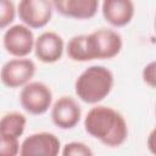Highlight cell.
Instances as JSON below:
<instances>
[{"mask_svg": "<svg viewBox=\"0 0 156 156\" xmlns=\"http://www.w3.org/2000/svg\"><path fill=\"white\" fill-rule=\"evenodd\" d=\"M88 40L94 60H111L123 48L121 34L111 28H99L89 33Z\"/></svg>", "mask_w": 156, "mask_h": 156, "instance_id": "277c9868", "label": "cell"}, {"mask_svg": "<svg viewBox=\"0 0 156 156\" xmlns=\"http://www.w3.org/2000/svg\"><path fill=\"white\" fill-rule=\"evenodd\" d=\"M20 139L10 136H0V152L4 156H16L20 154Z\"/></svg>", "mask_w": 156, "mask_h": 156, "instance_id": "e0dca14e", "label": "cell"}, {"mask_svg": "<svg viewBox=\"0 0 156 156\" xmlns=\"http://www.w3.org/2000/svg\"><path fill=\"white\" fill-rule=\"evenodd\" d=\"M66 52L67 56L74 62H88L94 60L88 40V34L72 37L66 45Z\"/></svg>", "mask_w": 156, "mask_h": 156, "instance_id": "5bb4252c", "label": "cell"}, {"mask_svg": "<svg viewBox=\"0 0 156 156\" xmlns=\"http://www.w3.org/2000/svg\"><path fill=\"white\" fill-rule=\"evenodd\" d=\"M27 118L21 112H9L1 117L0 121V136H10L20 139L26 129Z\"/></svg>", "mask_w": 156, "mask_h": 156, "instance_id": "4fadbf2b", "label": "cell"}, {"mask_svg": "<svg viewBox=\"0 0 156 156\" xmlns=\"http://www.w3.org/2000/svg\"><path fill=\"white\" fill-rule=\"evenodd\" d=\"M115 77L110 68L93 65L85 68L74 82V93L78 99L89 105H98L110 95Z\"/></svg>", "mask_w": 156, "mask_h": 156, "instance_id": "7a4b0ae2", "label": "cell"}, {"mask_svg": "<svg viewBox=\"0 0 156 156\" xmlns=\"http://www.w3.org/2000/svg\"><path fill=\"white\" fill-rule=\"evenodd\" d=\"M65 50L63 38L54 30H45L35 38L34 55L43 63H55L60 61Z\"/></svg>", "mask_w": 156, "mask_h": 156, "instance_id": "30bf717a", "label": "cell"}, {"mask_svg": "<svg viewBox=\"0 0 156 156\" xmlns=\"http://www.w3.org/2000/svg\"><path fill=\"white\" fill-rule=\"evenodd\" d=\"M35 72L37 66L33 60L27 57H15L2 65L0 78L5 87L17 89L32 82Z\"/></svg>", "mask_w": 156, "mask_h": 156, "instance_id": "8992f818", "label": "cell"}, {"mask_svg": "<svg viewBox=\"0 0 156 156\" xmlns=\"http://www.w3.org/2000/svg\"><path fill=\"white\" fill-rule=\"evenodd\" d=\"M141 78L147 87L156 89V60L144 66L141 71Z\"/></svg>", "mask_w": 156, "mask_h": 156, "instance_id": "ac0fdd59", "label": "cell"}, {"mask_svg": "<svg viewBox=\"0 0 156 156\" xmlns=\"http://www.w3.org/2000/svg\"><path fill=\"white\" fill-rule=\"evenodd\" d=\"M50 116L52 123L57 128L68 130L79 123L82 118V108L74 98L63 95L52 104Z\"/></svg>", "mask_w": 156, "mask_h": 156, "instance_id": "9c48e42d", "label": "cell"}, {"mask_svg": "<svg viewBox=\"0 0 156 156\" xmlns=\"http://www.w3.org/2000/svg\"><path fill=\"white\" fill-rule=\"evenodd\" d=\"M101 13L104 20L115 28L126 27L135 15L133 0H102Z\"/></svg>", "mask_w": 156, "mask_h": 156, "instance_id": "8fae6325", "label": "cell"}, {"mask_svg": "<svg viewBox=\"0 0 156 156\" xmlns=\"http://www.w3.org/2000/svg\"><path fill=\"white\" fill-rule=\"evenodd\" d=\"M17 15V9L12 0H0V28H9Z\"/></svg>", "mask_w": 156, "mask_h": 156, "instance_id": "9a60e30c", "label": "cell"}, {"mask_svg": "<svg viewBox=\"0 0 156 156\" xmlns=\"http://www.w3.org/2000/svg\"><path fill=\"white\" fill-rule=\"evenodd\" d=\"M61 154L63 156H93V150L82 141H69L62 146Z\"/></svg>", "mask_w": 156, "mask_h": 156, "instance_id": "2e32d148", "label": "cell"}, {"mask_svg": "<svg viewBox=\"0 0 156 156\" xmlns=\"http://www.w3.org/2000/svg\"><path fill=\"white\" fill-rule=\"evenodd\" d=\"M54 10L51 0H20L17 15L26 26L32 29H40L49 24Z\"/></svg>", "mask_w": 156, "mask_h": 156, "instance_id": "52a82bcc", "label": "cell"}, {"mask_svg": "<svg viewBox=\"0 0 156 156\" xmlns=\"http://www.w3.org/2000/svg\"><path fill=\"white\" fill-rule=\"evenodd\" d=\"M58 154H61V141L50 132L33 133L21 143L20 155L22 156H56Z\"/></svg>", "mask_w": 156, "mask_h": 156, "instance_id": "ba28073f", "label": "cell"}, {"mask_svg": "<svg viewBox=\"0 0 156 156\" xmlns=\"http://www.w3.org/2000/svg\"><path fill=\"white\" fill-rule=\"evenodd\" d=\"M85 132L107 147H118L128 139V124L122 113L117 110L95 105L83 121Z\"/></svg>", "mask_w": 156, "mask_h": 156, "instance_id": "6da1fadb", "label": "cell"}, {"mask_svg": "<svg viewBox=\"0 0 156 156\" xmlns=\"http://www.w3.org/2000/svg\"><path fill=\"white\" fill-rule=\"evenodd\" d=\"M154 27H155V32H156V15H155V21H154Z\"/></svg>", "mask_w": 156, "mask_h": 156, "instance_id": "ffe728a7", "label": "cell"}, {"mask_svg": "<svg viewBox=\"0 0 156 156\" xmlns=\"http://www.w3.org/2000/svg\"><path fill=\"white\" fill-rule=\"evenodd\" d=\"M20 104L29 115H44L52 106V91L45 83L32 80L21 88Z\"/></svg>", "mask_w": 156, "mask_h": 156, "instance_id": "3957f363", "label": "cell"}, {"mask_svg": "<svg viewBox=\"0 0 156 156\" xmlns=\"http://www.w3.org/2000/svg\"><path fill=\"white\" fill-rule=\"evenodd\" d=\"M54 9L63 17L90 20L100 7V0H51Z\"/></svg>", "mask_w": 156, "mask_h": 156, "instance_id": "7c38bea8", "label": "cell"}, {"mask_svg": "<svg viewBox=\"0 0 156 156\" xmlns=\"http://www.w3.org/2000/svg\"><path fill=\"white\" fill-rule=\"evenodd\" d=\"M146 146L152 155H156V127L149 133L146 139Z\"/></svg>", "mask_w": 156, "mask_h": 156, "instance_id": "d6986e66", "label": "cell"}, {"mask_svg": "<svg viewBox=\"0 0 156 156\" xmlns=\"http://www.w3.org/2000/svg\"><path fill=\"white\" fill-rule=\"evenodd\" d=\"M155 116H156V107H155Z\"/></svg>", "mask_w": 156, "mask_h": 156, "instance_id": "44dd1931", "label": "cell"}, {"mask_svg": "<svg viewBox=\"0 0 156 156\" xmlns=\"http://www.w3.org/2000/svg\"><path fill=\"white\" fill-rule=\"evenodd\" d=\"M35 37L30 27L24 23L13 24L5 29L2 35V46L5 51L13 57H27L34 51Z\"/></svg>", "mask_w": 156, "mask_h": 156, "instance_id": "5b68a950", "label": "cell"}]
</instances>
